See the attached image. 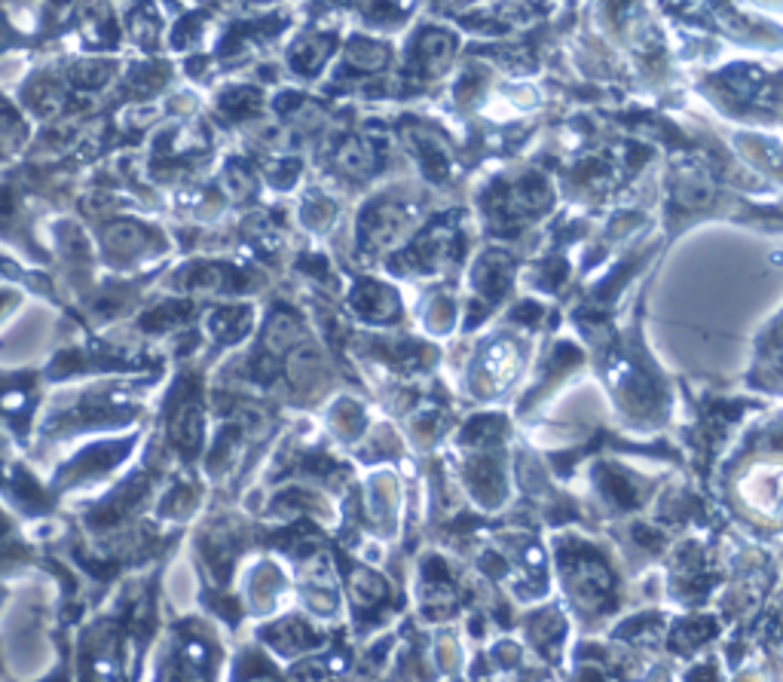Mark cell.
Returning a JSON list of instances; mask_svg holds the SVG:
<instances>
[{"label": "cell", "instance_id": "1", "mask_svg": "<svg viewBox=\"0 0 783 682\" xmlns=\"http://www.w3.org/2000/svg\"><path fill=\"white\" fill-rule=\"evenodd\" d=\"M172 438L181 450H196L199 447V438H202V416H199V407L196 404H184L178 407L175 419H172Z\"/></svg>", "mask_w": 783, "mask_h": 682}, {"label": "cell", "instance_id": "2", "mask_svg": "<svg viewBox=\"0 0 783 682\" xmlns=\"http://www.w3.org/2000/svg\"><path fill=\"white\" fill-rule=\"evenodd\" d=\"M144 245H147V233L138 224H117L108 230V248L114 254L132 257V254H141Z\"/></svg>", "mask_w": 783, "mask_h": 682}, {"label": "cell", "instance_id": "3", "mask_svg": "<svg viewBox=\"0 0 783 682\" xmlns=\"http://www.w3.org/2000/svg\"><path fill=\"white\" fill-rule=\"evenodd\" d=\"M337 163H340V169H346V172H352V175L371 172V166H374V150L364 144L361 138H349V141L340 147V153H337Z\"/></svg>", "mask_w": 783, "mask_h": 682}, {"label": "cell", "instance_id": "4", "mask_svg": "<svg viewBox=\"0 0 783 682\" xmlns=\"http://www.w3.org/2000/svg\"><path fill=\"white\" fill-rule=\"evenodd\" d=\"M423 59L429 71H444L453 59V40L441 31H429L423 34Z\"/></svg>", "mask_w": 783, "mask_h": 682}, {"label": "cell", "instance_id": "5", "mask_svg": "<svg viewBox=\"0 0 783 682\" xmlns=\"http://www.w3.org/2000/svg\"><path fill=\"white\" fill-rule=\"evenodd\" d=\"M187 312V306L184 303H172V300H166L163 306H156V309H150L147 316H144V328H150V331H166V328H172L181 316Z\"/></svg>", "mask_w": 783, "mask_h": 682}, {"label": "cell", "instance_id": "6", "mask_svg": "<svg viewBox=\"0 0 783 682\" xmlns=\"http://www.w3.org/2000/svg\"><path fill=\"white\" fill-rule=\"evenodd\" d=\"M59 101H62V92H59L56 83H49V80H43V83L28 89V104L37 114H52L59 108Z\"/></svg>", "mask_w": 783, "mask_h": 682}, {"label": "cell", "instance_id": "7", "mask_svg": "<svg viewBox=\"0 0 783 682\" xmlns=\"http://www.w3.org/2000/svg\"><path fill=\"white\" fill-rule=\"evenodd\" d=\"M349 62H352L355 68H380V65L386 62V52H383V46H377V43H352Z\"/></svg>", "mask_w": 783, "mask_h": 682}, {"label": "cell", "instance_id": "8", "mask_svg": "<svg viewBox=\"0 0 783 682\" xmlns=\"http://www.w3.org/2000/svg\"><path fill=\"white\" fill-rule=\"evenodd\" d=\"M294 322L288 319V316H276L273 322H270V328H267V346H273V349H282V346H288L291 340H294Z\"/></svg>", "mask_w": 783, "mask_h": 682}, {"label": "cell", "instance_id": "9", "mask_svg": "<svg viewBox=\"0 0 783 682\" xmlns=\"http://www.w3.org/2000/svg\"><path fill=\"white\" fill-rule=\"evenodd\" d=\"M108 65H98V62H83V65H77L71 74H74V80L80 83V86H98V83H104L108 80Z\"/></svg>", "mask_w": 783, "mask_h": 682}, {"label": "cell", "instance_id": "10", "mask_svg": "<svg viewBox=\"0 0 783 682\" xmlns=\"http://www.w3.org/2000/svg\"><path fill=\"white\" fill-rule=\"evenodd\" d=\"M245 172H248V169H239V166H230V169H227V187H230L233 193H239V196L251 190V178H248Z\"/></svg>", "mask_w": 783, "mask_h": 682}, {"label": "cell", "instance_id": "11", "mask_svg": "<svg viewBox=\"0 0 783 682\" xmlns=\"http://www.w3.org/2000/svg\"><path fill=\"white\" fill-rule=\"evenodd\" d=\"M441 4H447V7H459V4H465V0H441Z\"/></svg>", "mask_w": 783, "mask_h": 682}, {"label": "cell", "instance_id": "12", "mask_svg": "<svg viewBox=\"0 0 783 682\" xmlns=\"http://www.w3.org/2000/svg\"><path fill=\"white\" fill-rule=\"evenodd\" d=\"M248 682H270V679H248Z\"/></svg>", "mask_w": 783, "mask_h": 682}, {"label": "cell", "instance_id": "13", "mask_svg": "<svg viewBox=\"0 0 783 682\" xmlns=\"http://www.w3.org/2000/svg\"><path fill=\"white\" fill-rule=\"evenodd\" d=\"M0 25H4V22H0ZM0 37H4V28H0Z\"/></svg>", "mask_w": 783, "mask_h": 682}]
</instances>
